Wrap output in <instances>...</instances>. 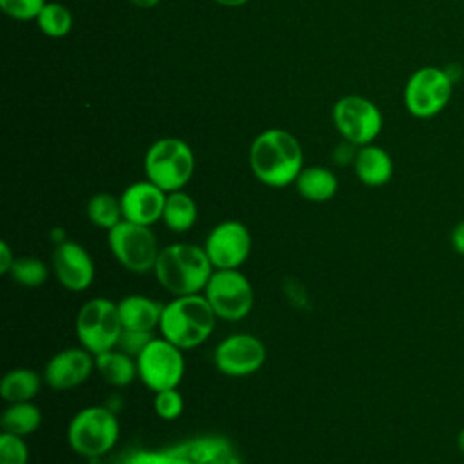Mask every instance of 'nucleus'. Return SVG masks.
Listing matches in <instances>:
<instances>
[{
	"mask_svg": "<svg viewBox=\"0 0 464 464\" xmlns=\"http://www.w3.org/2000/svg\"><path fill=\"white\" fill-rule=\"evenodd\" d=\"M248 161L254 176L274 188L295 183L303 170V149L285 129H266L250 145Z\"/></svg>",
	"mask_w": 464,
	"mask_h": 464,
	"instance_id": "f257e3e1",
	"label": "nucleus"
},
{
	"mask_svg": "<svg viewBox=\"0 0 464 464\" xmlns=\"http://www.w3.org/2000/svg\"><path fill=\"white\" fill-rule=\"evenodd\" d=\"M154 276L174 295L201 294L214 272L203 246L194 243H172L160 250Z\"/></svg>",
	"mask_w": 464,
	"mask_h": 464,
	"instance_id": "f03ea898",
	"label": "nucleus"
},
{
	"mask_svg": "<svg viewBox=\"0 0 464 464\" xmlns=\"http://www.w3.org/2000/svg\"><path fill=\"white\" fill-rule=\"evenodd\" d=\"M218 315L203 294L176 295L161 310L160 334L181 350L203 344L214 332Z\"/></svg>",
	"mask_w": 464,
	"mask_h": 464,
	"instance_id": "7ed1b4c3",
	"label": "nucleus"
},
{
	"mask_svg": "<svg viewBox=\"0 0 464 464\" xmlns=\"http://www.w3.org/2000/svg\"><path fill=\"white\" fill-rule=\"evenodd\" d=\"M194 152L179 138H161L145 152L147 179L165 192L181 190L194 174Z\"/></svg>",
	"mask_w": 464,
	"mask_h": 464,
	"instance_id": "20e7f679",
	"label": "nucleus"
},
{
	"mask_svg": "<svg viewBox=\"0 0 464 464\" xmlns=\"http://www.w3.org/2000/svg\"><path fill=\"white\" fill-rule=\"evenodd\" d=\"M120 437V422L105 406L80 410L67 426L69 446L83 457H100L114 448Z\"/></svg>",
	"mask_w": 464,
	"mask_h": 464,
	"instance_id": "39448f33",
	"label": "nucleus"
},
{
	"mask_svg": "<svg viewBox=\"0 0 464 464\" xmlns=\"http://www.w3.org/2000/svg\"><path fill=\"white\" fill-rule=\"evenodd\" d=\"M121 332L118 303L107 297H94L82 304L76 315V337L92 355L116 348Z\"/></svg>",
	"mask_w": 464,
	"mask_h": 464,
	"instance_id": "423d86ee",
	"label": "nucleus"
},
{
	"mask_svg": "<svg viewBox=\"0 0 464 464\" xmlns=\"http://www.w3.org/2000/svg\"><path fill=\"white\" fill-rule=\"evenodd\" d=\"M107 241L112 256L127 270L136 274L154 270L160 248L150 227L121 219L107 230Z\"/></svg>",
	"mask_w": 464,
	"mask_h": 464,
	"instance_id": "0eeeda50",
	"label": "nucleus"
},
{
	"mask_svg": "<svg viewBox=\"0 0 464 464\" xmlns=\"http://www.w3.org/2000/svg\"><path fill=\"white\" fill-rule=\"evenodd\" d=\"M203 295L218 319L241 321L254 306V288L237 268H214Z\"/></svg>",
	"mask_w": 464,
	"mask_h": 464,
	"instance_id": "6e6552de",
	"label": "nucleus"
},
{
	"mask_svg": "<svg viewBox=\"0 0 464 464\" xmlns=\"http://www.w3.org/2000/svg\"><path fill=\"white\" fill-rule=\"evenodd\" d=\"M453 80L446 69L426 65L411 72L404 85V105L415 118L428 120L437 116L453 94Z\"/></svg>",
	"mask_w": 464,
	"mask_h": 464,
	"instance_id": "1a4fd4ad",
	"label": "nucleus"
},
{
	"mask_svg": "<svg viewBox=\"0 0 464 464\" xmlns=\"http://www.w3.org/2000/svg\"><path fill=\"white\" fill-rule=\"evenodd\" d=\"M183 350L165 337H152L138 353V377L154 393L176 388L185 372Z\"/></svg>",
	"mask_w": 464,
	"mask_h": 464,
	"instance_id": "9d476101",
	"label": "nucleus"
},
{
	"mask_svg": "<svg viewBox=\"0 0 464 464\" xmlns=\"http://www.w3.org/2000/svg\"><path fill=\"white\" fill-rule=\"evenodd\" d=\"M334 125L352 145H370L382 129V114L368 98L350 94L335 102Z\"/></svg>",
	"mask_w": 464,
	"mask_h": 464,
	"instance_id": "9b49d317",
	"label": "nucleus"
},
{
	"mask_svg": "<svg viewBox=\"0 0 464 464\" xmlns=\"http://www.w3.org/2000/svg\"><path fill=\"white\" fill-rule=\"evenodd\" d=\"M125 464H239V460L227 442L198 439L163 451L136 453Z\"/></svg>",
	"mask_w": 464,
	"mask_h": 464,
	"instance_id": "f8f14e48",
	"label": "nucleus"
},
{
	"mask_svg": "<svg viewBox=\"0 0 464 464\" xmlns=\"http://www.w3.org/2000/svg\"><path fill=\"white\" fill-rule=\"evenodd\" d=\"M203 248L214 268H239L250 256L252 237L246 225L228 219L208 232Z\"/></svg>",
	"mask_w": 464,
	"mask_h": 464,
	"instance_id": "ddd939ff",
	"label": "nucleus"
},
{
	"mask_svg": "<svg viewBox=\"0 0 464 464\" xmlns=\"http://www.w3.org/2000/svg\"><path fill=\"white\" fill-rule=\"evenodd\" d=\"M266 359L265 344L250 334L225 337L214 352L218 370L228 377H245L257 372Z\"/></svg>",
	"mask_w": 464,
	"mask_h": 464,
	"instance_id": "4468645a",
	"label": "nucleus"
},
{
	"mask_svg": "<svg viewBox=\"0 0 464 464\" xmlns=\"http://www.w3.org/2000/svg\"><path fill=\"white\" fill-rule=\"evenodd\" d=\"M53 270L60 285L71 292H83L94 279L91 254L76 241H62L53 254Z\"/></svg>",
	"mask_w": 464,
	"mask_h": 464,
	"instance_id": "2eb2a0df",
	"label": "nucleus"
},
{
	"mask_svg": "<svg viewBox=\"0 0 464 464\" xmlns=\"http://www.w3.org/2000/svg\"><path fill=\"white\" fill-rule=\"evenodd\" d=\"M94 368V355L89 350L83 346L65 348L49 359L44 379L53 390H71L83 384Z\"/></svg>",
	"mask_w": 464,
	"mask_h": 464,
	"instance_id": "dca6fc26",
	"label": "nucleus"
},
{
	"mask_svg": "<svg viewBox=\"0 0 464 464\" xmlns=\"http://www.w3.org/2000/svg\"><path fill=\"white\" fill-rule=\"evenodd\" d=\"M165 199L167 192L152 181H136L129 185L120 196L123 219L150 227L161 219Z\"/></svg>",
	"mask_w": 464,
	"mask_h": 464,
	"instance_id": "f3484780",
	"label": "nucleus"
},
{
	"mask_svg": "<svg viewBox=\"0 0 464 464\" xmlns=\"http://www.w3.org/2000/svg\"><path fill=\"white\" fill-rule=\"evenodd\" d=\"M120 319L123 324V330H136V332H152L156 326H160L161 310L154 299L147 295H125L118 303Z\"/></svg>",
	"mask_w": 464,
	"mask_h": 464,
	"instance_id": "a211bd4d",
	"label": "nucleus"
},
{
	"mask_svg": "<svg viewBox=\"0 0 464 464\" xmlns=\"http://www.w3.org/2000/svg\"><path fill=\"white\" fill-rule=\"evenodd\" d=\"M353 169L357 178L368 187L386 185L393 174V161L390 154L377 145H362L355 158Z\"/></svg>",
	"mask_w": 464,
	"mask_h": 464,
	"instance_id": "6ab92c4d",
	"label": "nucleus"
},
{
	"mask_svg": "<svg viewBox=\"0 0 464 464\" xmlns=\"http://www.w3.org/2000/svg\"><path fill=\"white\" fill-rule=\"evenodd\" d=\"M94 364L100 375L112 386H127L138 375L136 359L118 348L94 355Z\"/></svg>",
	"mask_w": 464,
	"mask_h": 464,
	"instance_id": "aec40b11",
	"label": "nucleus"
},
{
	"mask_svg": "<svg viewBox=\"0 0 464 464\" xmlns=\"http://www.w3.org/2000/svg\"><path fill=\"white\" fill-rule=\"evenodd\" d=\"M337 178L326 167H306L295 179L297 192L308 201H328L337 192Z\"/></svg>",
	"mask_w": 464,
	"mask_h": 464,
	"instance_id": "412c9836",
	"label": "nucleus"
},
{
	"mask_svg": "<svg viewBox=\"0 0 464 464\" xmlns=\"http://www.w3.org/2000/svg\"><path fill=\"white\" fill-rule=\"evenodd\" d=\"M198 218V207L196 201L183 190L167 192L165 208H163V223L172 232H187L194 227Z\"/></svg>",
	"mask_w": 464,
	"mask_h": 464,
	"instance_id": "4be33fe9",
	"label": "nucleus"
},
{
	"mask_svg": "<svg viewBox=\"0 0 464 464\" xmlns=\"http://www.w3.org/2000/svg\"><path fill=\"white\" fill-rule=\"evenodd\" d=\"M42 386V379L34 370L14 368L7 372L0 382V395L7 402L31 401Z\"/></svg>",
	"mask_w": 464,
	"mask_h": 464,
	"instance_id": "5701e85b",
	"label": "nucleus"
},
{
	"mask_svg": "<svg viewBox=\"0 0 464 464\" xmlns=\"http://www.w3.org/2000/svg\"><path fill=\"white\" fill-rule=\"evenodd\" d=\"M42 413L40 408L31 401L11 402V406L2 413V428L7 433L25 437L40 428Z\"/></svg>",
	"mask_w": 464,
	"mask_h": 464,
	"instance_id": "b1692460",
	"label": "nucleus"
},
{
	"mask_svg": "<svg viewBox=\"0 0 464 464\" xmlns=\"http://www.w3.org/2000/svg\"><path fill=\"white\" fill-rule=\"evenodd\" d=\"M87 216L96 227L111 230L114 225H118L123 219L120 198L109 192L94 194L87 203Z\"/></svg>",
	"mask_w": 464,
	"mask_h": 464,
	"instance_id": "393cba45",
	"label": "nucleus"
},
{
	"mask_svg": "<svg viewBox=\"0 0 464 464\" xmlns=\"http://www.w3.org/2000/svg\"><path fill=\"white\" fill-rule=\"evenodd\" d=\"M36 24L44 34L51 38H62L72 27V14L65 5L47 2L36 18Z\"/></svg>",
	"mask_w": 464,
	"mask_h": 464,
	"instance_id": "a878e982",
	"label": "nucleus"
},
{
	"mask_svg": "<svg viewBox=\"0 0 464 464\" xmlns=\"http://www.w3.org/2000/svg\"><path fill=\"white\" fill-rule=\"evenodd\" d=\"M18 285L22 286H40L45 279H47V266L44 265V261H40L38 257L33 256H20L14 257L9 272H7Z\"/></svg>",
	"mask_w": 464,
	"mask_h": 464,
	"instance_id": "bb28decb",
	"label": "nucleus"
},
{
	"mask_svg": "<svg viewBox=\"0 0 464 464\" xmlns=\"http://www.w3.org/2000/svg\"><path fill=\"white\" fill-rule=\"evenodd\" d=\"M29 448L24 437L2 431L0 435V464H27Z\"/></svg>",
	"mask_w": 464,
	"mask_h": 464,
	"instance_id": "cd10ccee",
	"label": "nucleus"
},
{
	"mask_svg": "<svg viewBox=\"0 0 464 464\" xmlns=\"http://www.w3.org/2000/svg\"><path fill=\"white\" fill-rule=\"evenodd\" d=\"M185 402L181 393L176 388L156 392L154 395V411L163 420H174L183 413Z\"/></svg>",
	"mask_w": 464,
	"mask_h": 464,
	"instance_id": "c85d7f7f",
	"label": "nucleus"
},
{
	"mask_svg": "<svg viewBox=\"0 0 464 464\" xmlns=\"http://www.w3.org/2000/svg\"><path fill=\"white\" fill-rule=\"evenodd\" d=\"M45 4H47L45 0H0L4 13L9 18L20 20V22L36 20Z\"/></svg>",
	"mask_w": 464,
	"mask_h": 464,
	"instance_id": "c756f323",
	"label": "nucleus"
},
{
	"mask_svg": "<svg viewBox=\"0 0 464 464\" xmlns=\"http://www.w3.org/2000/svg\"><path fill=\"white\" fill-rule=\"evenodd\" d=\"M152 339L150 332H136V330H123L120 335V341L116 344L118 350L138 357V353L147 346V343Z\"/></svg>",
	"mask_w": 464,
	"mask_h": 464,
	"instance_id": "7c9ffc66",
	"label": "nucleus"
},
{
	"mask_svg": "<svg viewBox=\"0 0 464 464\" xmlns=\"http://www.w3.org/2000/svg\"><path fill=\"white\" fill-rule=\"evenodd\" d=\"M450 243H451V248L464 256V219L459 221L453 228H451V234H450Z\"/></svg>",
	"mask_w": 464,
	"mask_h": 464,
	"instance_id": "2f4dec72",
	"label": "nucleus"
},
{
	"mask_svg": "<svg viewBox=\"0 0 464 464\" xmlns=\"http://www.w3.org/2000/svg\"><path fill=\"white\" fill-rule=\"evenodd\" d=\"M13 261H14V256L11 254V248L7 246L5 241H2L0 243V272L7 274L11 265H13Z\"/></svg>",
	"mask_w": 464,
	"mask_h": 464,
	"instance_id": "473e14b6",
	"label": "nucleus"
},
{
	"mask_svg": "<svg viewBox=\"0 0 464 464\" xmlns=\"http://www.w3.org/2000/svg\"><path fill=\"white\" fill-rule=\"evenodd\" d=\"M214 2L219 4V5H227V7H239V5H245L250 0H214Z\"/></svg>",
	"mask_w": 464,
	"mask_h": 464,
	"instance_id": "72a5a7b5",
	"label": "nucleus"
},
{
	"mask_svg": "<svg viewBox=\"0 0 464 464\" xmlns=\"http://www.w3.org/2000/svg\"><path fill=\"white\" fill-rule=\"evenodd\" d=\"M129 2L134 4V5H138V7H145V9L154 7V5L160 4V0H129Z\"/></svg>",
	"mask_w": 464,
	"mask_h": 464,
	"instance_id": "f704fd0d",
	"label": "nucleus"
},
{
	"mask_svg": "<svg viewBox=\"0 0 464 464\" xmlns=\"http://www.w3.org/2000/svg\"><path fill=\"white\" fill-rule=\"evenodd\" d=\"M457 448H459V451L464 455V428L459 431V435H457Z\"/></svg>",
	"mask_w": 464,
	"mask_h": 464,
	"instance_id": "c9c22d12",
	"label": "nucleus"
}]
</instances>
